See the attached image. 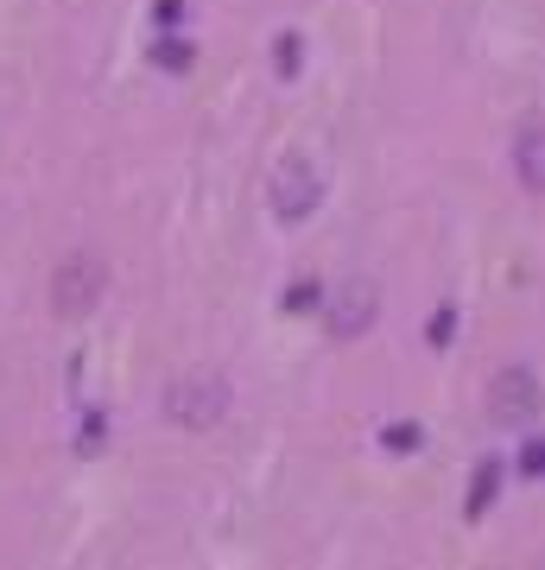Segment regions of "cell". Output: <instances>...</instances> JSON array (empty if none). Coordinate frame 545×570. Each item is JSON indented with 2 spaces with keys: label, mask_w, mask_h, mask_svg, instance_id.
Wrapping results in <instances>:
<instances>
[{
  "label": "cell",
  "mask_w": 545,
  "mask_h": 570,
  "mask_svg": "<svg viewBox=\"0 0 545 570\" xmlns=\"http://www.w3.org/2000/svg\"><path fill=\"white\" fill-rule=\"evenodd\" d=\"M507 159H514V178H520L533 197H545V115H526L514 146H507Z\"/></svg>",
  "instance_id": "5b68a950"
},
{
  "label": "cell",
  "mask_w": 545,
  "mask_h": 570,
  "mask_svg": "<svg viewBox=\"0 0 545 570\" xmlns=\"http://www.w3.org/2000/svg\"><path fill=\"white\" fill-rule=\"evenodd\" d=\"M318 197H323V171L311 159H280V171L266 178V204H273L280 223H304L318 209Z\"/></svg>",
  "instance_id": "3957f363"
},
{
  "label": "cell",
  "mask_w": 545,
  "mask_h": 570,
  "mask_svg": "<svg viewBox=\"0 0 545 570\" xmlns=\"http://www.w3.org/2000/svg\"><path fill=\"white\" fill-rule=\"evenodd\" d=\"M101 292H108V261L101 254H70L51 273V311L58 317H89L101 305Z\"/></svg>",
  "instance_id": "7a4b0ae2"
},
{
  "label": "cell",
  "mask_w": 545,
  "mask_h": 570,
  "mask_svg": "<svg viewBox=\"0 0 545 570\" xmlns=\"http://www.w3.org/2000/svg\"><path fill=\"white\" fill-rule=\"evenodd\" d=\"M539 406H545V393H539V374L533 367H502L495 374V387H488V419L495 425H533L539 419Z\"/></svg>",
  "instance_id": "277c9868"
},
{
  "label": "cell",
  "mask_w": 545,
  "mask_h": 570,
  "mask_svg": "<svg viewBox=\"0 0 545 570\" xmlns=\"http://www.w3.org/2000/svg\"><path fill=\"white\" fill-rule=\"evenodd\" d=\"M526 469H533V475L545 469V444H533V450H526Z\"/></svg>",
  "instance_id": "52a82bcc"
},
{
  "label": "cell",
  "mask_w": 545,
  "mask_h": 570,
  "mask_svg": "<svg viewBox=\"0 0 545 570\" xmlns=\"http://www.w3.org/2000/svg\"><path fill=\"white\" fill-rule=\"evenodd\" d=\"M374 324V285H343L337 305H330V330L337 336H362Z\"/></svg>",
  "instance_id": "8992f818"
},
{
  "label": "cell",
  "mask_w": 545,
  "mask_h": 570,
  "mask_svg": "<svg viewBox=\"0 0 545 570\" xmlns=\"http://www.w3.org/2000/svg\"><path fill=\"white\" fill-rule=\"evenodd\" d=\"M228 406H235V393H228L223 374H210V367H191V374H178L172 387H165V419L184 431H210L223 425Z\"/></svg>",
  "instance_id": "6da1fadb"
}]
</instances>
